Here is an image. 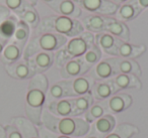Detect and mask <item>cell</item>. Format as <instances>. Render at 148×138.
Listing matches in <instances>:
<instances>
[{"label": "cell", "instance_id": "6da1fadb", "mask_svg": "<svg viewBox=\"0 0 148 138\" xmlns=\"http://www.w3.org/2000/svg\"><path fill=\"white\" fill-rule=\"evenodd\" d=\"M42 124L46 129L59 135L81 138L90 129V124L80 117H57L48 110L42 112Z\"/></svg>", "mask_w": 148, "mask_h": 138}, {"label": "cell", "instance_id": "7a4b0ae2", "mask_svg": "<svg viewBox=\"0 0 148 138\" xmlns=\"http://www.w3.org/2000/svg\"><path fill=\"white\" fill-rule=\"evenodd\" d=\"M48 80L43 74H36L29 82V91L25 97V112L29 121L36 125H42V112L46 102V93L48 91Z\"/></svg>", "mask_w": 148, "mask_h": 138}, {"label": "cell", "instance_id": "3957f363", "mask_svg": "<svg viewBox=\"0 0 148 138\" xmlns=\"http://www.w3.org/2000/svg\"><path fill=\"white\" fill-rule=\"evenodd\" d=\"M41 29L42 33L55 32L67 37L68 39L77 37L84 31V27L79 19L58 14L44 18L41 22Z\"/></svg>", "mask_w": 148, "mask_h": 138}, {"label": "cell", "instance_id": "277c9868", "mask_svg": "<svg viewBox=\"0 0 148 138\" xmlns=\"http://www.w3.org/2000/svg\"><path fill=\"white\" fill-rule=\"evenodd\" d=\"M67 41V37L61 34L55 32H43L31 41L25 51V57L29 59L39 51L56 53L61 49Z\"/></svg>", "mask_w": 148, "mask_h": 138}, {"label": "cell", "instance_id": "5b68a950", "mask_svg": "<svg viewBox=\"0 0 148 138\" xmlns=\"http://www.w3.org/2000/svg\"><path fill=\"white\" fill-rule=\"evenodd\" d=\"M95 34L84 30L81 34L68 39L66 45L63 47V51H65L68 59H76L82 57L87 49L95 43Z\"/></svg>", "mask_w": 148, "mask_h": 138}, {"label": "cell", "instance_id": "8992f818", "mask_svg": "<svg viewBox=\"0 0 148 138\" xmlns=\"http://www.w3.org/2000/svg\"><path fill=\"white\" fill-rule=\"evenodd\" d=\"M82 11L89 14H99L105 16H114L119 5L111 0H73Z\"/></svg>", "mask_w": 148, "mask_h": 138}, {"label": "cell", "instance_id": "52a82bcc", "mask_svg": "<svg viewBox=\"0 0 148 138\" xmlns=\"http://www.w3.org/2000/svg\"><path fill=\"white\" fill-rule=\"evenodd\" d=\"M118 74L116 57L101 60L95 66H93L88 72V75L95 81H103L114 78Z\"/></svg>", "mask_w": 148, "mask_h": 138}, {"label": "cell", "instance_id": "ba28073f", "mask_svg": "<svg viewBox=\"0 0 148 138\" xmlns=\"http://www.w3.org/2000/svg\"><path fill=\"white\" fill-rule=\"evenodd\" d=\"M89 71H90V68L82 61L81 57L70 59L60 69V73H61L62 78H64V80H71L74 78L86 75Z\"/></svg>", "mask_w": 148, "mask_h": 138}, {"label": "cell", "instance_id": "9c48e42d", "mask_svg": "<svg viewBox=\"0 0 148 138\" xmlns=\"http://www.w3.org/2000/svg\"><path fill=\"white\" fill-rule=\"evenodd\" d=\"M50 8L54 10L58 15L67 16L70 18L79 19L83 11L74 2L73 0H55L53 4L50 5Z\"/></svg>", "mask_w": 148, "mask_h": 138}, {"label": "cell", "instance_id": "30bf717a", "mask_svg": "<svg viewBox=\"0 0 148 138\" xmlns=\"http://www.w3.org/2000/svg\"><path fill=\"white\" fill-rule=\"evenodd\" d=\"M55 55L49 51H39L27 59L29 66L33 68L36 74H43L54 65Z\"/></svg>", "mask_w": 148, "mask_h": 138}, {"label": "cell", "instance_id": "8fae6325", "mask_svg": "<svg viewBox=\"0 0 148 138\" xmlns=\"http://www.w3.org/2000/svg\"><path fill=\"white\" fill-rule=\"evenodd\" d=\"M133 103V98L131 95L123 92H118L112 97L106 100L105 105L113 113H121L124 110H127Z\"/></svg>", "mask_w": 148, "mask_h": 138}, {"label": "cell", "instance_id": "7c38bea8", "mask_svg": "<svg viewBox=\"0 0 148 138\" xmlns=\"http://www.w3.org/2000/svg\"><path fill=\"white\" fill-rule=\"evenodd\" d=\"M95 45L101 49L103 53L111 55L118 57V45L120 39L113 37L108 32H101L95 34Z\"/></svg>", "mask_w": 148, "mask_h": 138}, {"label": "cell", "instance_id": "4fadbf2b", "mask_svg": "<svg viewBox=\"0 0 148 138\" xmlns=\"http://www.w3.org/2000/svg\"><path fill=\"white\" fill-rule=\"evenodd\" d=\"M91 95L93 100L97 101H105L108 100L114 94L118 93L114 85V82L112 79L103 80V81H95L91 89Z\"/></svg>", "mask_w": 148, "mask_h": 138}, {"label": "cell", "instance_id": "5bb4252c", "mask_svg": "<svg viewBox=\"0 0 148 138\" xmlns=\"http://www.w3.org/2000/svg\"><path fill=\"white\" fill-rule=\"evenodd\" d=\"M105 32L110 33L123 41H129L130 39V29L128 25L114 16H109L108 18Z\"/></svg>", "mask_w": 148, "mask_h": 138}, {"label": "cell", "instance_id": "9a60e30c", "mask_svg": "<svg viewBox=\"0 0 148 138\" xmlns=\"http://www.w3.org/2000/svg\"><path fill=\"white\" fill-rule=\"evenodd\" d=\"M108 18L109 16H105V15L87 14L80 21L84 27V30L97 34V33L105 32Z\"/></svg>", "mask_w": 148, "mask_h": 138}, {"label": "cell", "instance_id": "2e32d148", "mask_svg": "<svg viewBox=\"0 0 148 138\" xmlns=\"http://www.w3.org/2000/svg\"><path fill=\"white\" fill-rule=\"evenodd\" d=\"M143 11V9L140 8L137 4L136 0H129L127 2L122 3L118 7V10L115 14V18L126 22V21H131L135 19L140 13Z\"/></svg>", "mask_w": 148, "mask_h": 138}, {"label": "cell", "instance_id": "e0dca14e", "mask_svg": "<svg viewBox=\"0 0 148 138\" xmlns=\"http://www.w3.org/2000/svg\"><path fill=\"white\" fill-rule=\"evenodd\" d=\"M95 82V81L88 74L71 79L70 83H71L72 97H78V96H82L85 95V94L90 93Z\"/></svg>", "mask_w": 148, "mask_h": 138}, {"label": "cell", "instance_id": "ac0fdd59", "mask_svg": "<svg viewBox=\"0 0 148 138\" xmlns=\"http://www.w3.org/2000/svg\"><path fill=\"white\" fill-rule=\"evenodd\" d=\"M145 51L146 47L144 45H133L129 41H123L120 39L118 45V57L135 60L141 57Z\"/></svg>", "mask_w": 148, "mask_h": 138}, {"label": "cell", "instance_id": "d6986e66", "mask_svg": "<svg viewBox=\"0 0 148 138\" xmlns=\"http://www.w3.org/2000/svg\"><path fill=\"white\" fill-rule=\"evenodd\" d=\"M48 111L57 117H73V105L71 98L51 101L48 105Z\"/></svg>", "mask_w": 148, "mask_h": 138}, {"label": "cell", "instance_id": "ffe728a7", "mask_svg": "<svg viewBox=\"0 0 148 138\" xmlns=\"http://www.w3.org/2000/svg\"><path fill=\"white\" fill-rule=\"evenodd\" d=\"M114 85L117 92H121L128 89H141L142 84L140 78L133 75H126V74H117L112 78Z\"/></svg>", "mask_w": 148, "mask_h": 138}, {"label": "cell", "instance_id": "44dd1931", "mask_svg": "<svg viewBox=\"0 0 148 138\" xmlns=\"http://www.w3.org/2000/svg\"><path fill=\"white\" fill-rule=\"evenodd\" d=\"M49 97L51 98L52 101L64 98H73L70 80H62L52 85L49 89Z\"/></svg>", "mask_w": 148, "mask_h": 138}, {"label": "cell", "instance_id": "7402d4cb", "mask_svg": "<svg viewBox=\"0 0 148 138\" xmlns=\"http://www.w3.org/2000/svg\"><path fill=\"white\" fill-rule=\"evenodd\" d=\"M116 64H117L118 74H126V75H133L140 78L142 75L141 68L139 64L135 60L122 59L116 57Z\"/></svg>", "mask_w": 148, "mask_h": 138}, {"label": "cell", "instance_id": "603a6c76", "mask_svg": "<svg viewBox=\"0 0 148 138\" xmlns=\"http://www.w3.org/2000/svg\"><path fill=\"white\" fill-rule=\"evenodd\" d=\"M93 101L95 100H93L91 93L71 98L72 105H73V117H77V116L86 113L87 110L93 104Z\"/></svg>", "mask_w": 148, "mask_h": 138}, {"label": "cell", "instance_id": "cb8c5ba5", "mask_svg": "<svg viewBox=\"0 0 148 138\" xmlns=\"http://www.w3.org/2000/svg\"><path fill=\"white\" fill-rule=\"evenodd\" d=\"M95 130L97 134L101 135H107L111 133L116 127V118L112 114L108 113L101 116L97 120L95 121Z\"/></svg>", "mask_w": 148, "mask_h": 138}, {"label": "cell", "instance_id": "d4e9b609", "mask_svg": "<svg viewBox=\"0 0 148 138\" xmlns=\"http://www.w3.org/2000/svg\"><path fill=\"white\" fill-rule=\"evenodd\" d=\"M18 14L21 18V21L25 22L29 27L36 28L40 24L39 14H38V11L36 10L33 5L27 4Z\"/></svg>", "mask_w": 148, "mask_h": 138}, {"label": "cell", "instance_id": "484cf974", "mask_svg": "<svg viewBox=\"0 0 148 138\" xmlns=\"http://www.w3.org/2000/svg\"><path fill=\"white\" fill-rule=\"evenodd\" d=\"M13 121L15 122L13 125L21 131L23 138H31V137L39 136L38 135V130L36 129L34 123H32L29 120L25 119V118H23V117H18V118L13 119Z\"/></svg>", "mask_w": 148, "mask_h": 138}, {"label": "cell", "instance_id": "4316f807", "mask_svg": "<svg viewBox=\"0 0 148 138\" xmlns=\"http://www.w3.org/2000/svg\"><path fill=\"white\" fill-rule=\"evenodd\" d=\"M138 133V128L131 124H122L107 134L103 138H131L134 134Z\"/></svg>", "mask_w": 148, "mask_h": 138}, {"label": "cell", "instance_id": "83f0119b", "mask_svg": "<svg viewBox=\"0 0 148 138\" xmlns=\"http://www.w3.org/2000/svg\"><path fill=\"white\" fill-rule=\"evenodd\" d=\"M101 55H103V51H101V49L95 43L92 47L87 49V51L81 57V59H82V61L91 69L93 66H95L101 61Z\"/></svg>", "mask_w": 148, "mask_h": 138}, {"label": "cell", "instance_id": "f1b7e54d", "mask_svg": "<svg viewBox=\"0 0 148 138\" xmlns=\"http://www.w3.org/2000/svg\"><path fill=\"white\" fill-rule=\"evenodd\" d=\"M21 51H23V47L18 43H9L3 49V57L9 63H14L19 60L21 57Z\"/></svg>", "mask_w": 148, "mask_h": 138}, {"label": "cell", "instance_id": "f546056e", "mask_svg": "<svg viewBox=\"0 0 148 138\" xmlns=\"http://www.w3.org/2000/svg\"><path fill=\"white\" fill-rule=\"evenodd\" d=\"M36 75V72L29 66V62H21L13 68V76L17 79H27Z\"/></svg>", "mask_w": 148, "mask_h": 138}, {"label": "cell", "instance_id": "4dcf8cb0", "mask_svg": "<svg viewBox=\"0 0 148 138\" xmlns=\"http://www.w3.org/2000/svg\"><path fill=\"white\" fill-rule=\"evenodd\" d=\"M103 115H105V103H95L92 104L91 107L87 110L84 115V119L90 124Z\"/></svg>", "mask_w": 148, "mask_h": 138}, {"label": "cell", "instance_id": "1f68e13d", "mask_svg": "<svg viewBox=\"0 0 148 138\" xmlns=\"http://www.w3.org/2000/svg\"><path fill=\"white\" fill-rule=\"evenodd\" d=\"M29 27L21 20L19 22H17L16 28H15L14 34H13L16 43H18L21 47H23V45L27 43V39H29Z\"/></svg>", "mask_w": 148, "mask_h": 138}, {"label": "cell", "instance_id": "d6a6232c", "mask_svg": "<svg viewBox=\"0 0 148 138\" xmlns=\"http://www.w3.org/2000/svg\"><path fill=\"white\" fill-rule=\"evenodd\" d=\"M16 25L17 22H15L13 19L5 20L2 24L0 25V34L2 35L3 37H6V39L12 37L14 34Z\"/></svg>", "mask_w": 148, "mask_h": 138}, {"label": "cell", "instance_id": "836d02e7", "mask_svg": "<svg viewBox=\"0 0 148 138\" xmlns=\"http://www.w3.org/2000/svg\"><path fill=\"white\" fill-rule=\"evenodd\" d=\"M29 3L25 0H5V5L9 9L19 13ZM31 5V4H29Z\"/></svg>", "mask_w": 148, "mask_h": 138}, {"label": "cell", "instance_id": "e575fe53", "mask_svg": "<svg viewBox=\"0 0 148 138\" xmlns=\"http://www.w3.org/2000/svg\"><path fill=\"white\" fill-rule=\"evenodd\" d=\"M5 132H6L7 138H23L21 131H19L14 125H12V124L7 125L6 127H5Z\"/></svg>", "mask_w": 148, "mask_h": 138}, {"label": "cell", "instance_id": "d590c367", "mask_svg": "<svg viewBox=\"0 0 148 138\" xmlns=\"http://www.w3.org/2000/svg\"><path fill=\"white\" fill-rule=\"evenodd\" d=\"M41 136H42V138H77V137H70V136L59 135V134L53 133V132L46 129L45 127L41 129Z\"/></svg>", "mask_w": 148, "mask_h": 138}, {"label": "cell", "instance_id": "8d00e7d4", "mask_svg": "<svg viewBox=\"0 0 148 138\" xmlns=\"http://www.w3.org/2000/svg\"><path fill=\"white\" fill-rule=\"evenodd\" d=\"M136 2L139 5L140 8H142L143 10L148 8V0H136Z\"/></svg>", "mask_w": 148, "mask_h": 138}, {"label": "cell", "instance_id": "74e56055", "mask_svg": "<svg viewBox=\"0 0 148 138\" xmlns=\"http://www.w3.org/2000/svg\"><path fill=\"white\" fill-rule=\"evenodd\" d=\"M0 138H7L6 137V132H5V128L0 125Z\"/></svg>", "mask_w": 148, "mask_h": 138}, {"label": "cell", "instance_id": "f35d334b", "mask_svg": "<svg viewBox=\"0 0 148 138\" xmlns=\"http://www.w3.org/2000/svg\"><path fill=\"white\" fill-rule=\"evenodd\" d=\"M111 1H113V2L116 3V4L120 5V4H122V3L127 2V1H129V0H111Z\"/></svg>", "mask_w": 148, "mask_h": 138}, {"label": "cell", "instance_id": "ab89813d", "mask_svg": "<svg viewBox=\"0 0 148 138\" xmlns=\"http://www.w3.org/2000/svg\"><path fill=\"white\" fill-rule=\"evenodd\" d=\"M44 3H46V4L48 5V6H50L51 4H53L54 2H55V0H42Z\"/></svg>", "mask_w": 148, "mask_h": 138}, {"label": "cell", "instance_id": "60d3db41", "mask_svg": "<svg viewBox=\"0 0 148 138\" xmlns=\"http://www.w3.org/2000/svg\"><path fill=\"white\" fill-rule=\"evenodd\" d=\"M25 1H27V3H29V4H31V5H36L37 4V2H38V0H25Z\"/></svg>", "mask_w": 148, "mask_h": 138}, {"label": "cell", "instance_id": "b9f144b4", "mask_svg": "<svg viewBox=\"0 0 148 138\" xmlns=\"http://www.w3.org/2000/svg\"><path fill=\"white\" fill-rule=\"evenodd\" d=\"M3 49H4V45H3V43H1V41H0V53H2Z\"/></svg>", "mask_w": 148, "mask_h": 138}, {"label": "cell", "instance_id": "7bdbcfd3", "mask_svg": "<svg viewBox=\"0 0 148 138\" xmlns=\"http://www.w3.org/2000/svg\"><path fill=\"white\" fill-rule=\"evenodd\" d=\"M86 138H99L97 135H95V134H91V135H89V136H87Z\"/></svg>", "mask_w": 148, "mask_h": 138}, {"label": "cell", "instance_id": "ee69618b", "mask_svg": "<svg viewBox=\"0 0 148 138\" xmlns=\"http://www.w3.org/2000/svg\"><path fill=\"white\" fill-rule=\"evenodd\" d=\"M31 138H40L39 136H36V137H31Z\"/></svg>", "mask_w": 148, "mask_h": 138}]
</instances>
